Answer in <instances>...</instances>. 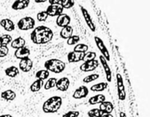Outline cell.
I'll list each match as a JSON object with an SVG mask.
<instances>
[{
    "instance_id": "6da1fadb",
    "label": "cell",
    "mask_w": 150,
    "mask_h": 117,
    "mask_svg": "<svg viewBox=\"0 0 150 117\" xmlns=\"http://www.w3.org/2000/svg\"><path fill=\"white\" fill-rule=\"evenodd\" d=\"M54 32L49 27L45 26H39L33 29L31 33V40L37 45L46 44L52 40Z\"/></svg>"
},
{
    "instance_id": "7a4b0ae2",
    "label": "cell",
    "mask_w": 150,
    "mask_h": 117,
    "mask_svg": "<svg viewBox=\"0 0 150 117\" xmlns=\"http://www.w3.org/2000/svg\"><path fill=\"white\" fill-rule=\"evenodd\" d=\"M62 105V99L59 96H53L48 98L42 105V111L45 113H57Z\"/></svg>"
},
{
    "instance_id": "3957f363",
    "label": "cell",
    "mask_w": 150,
    "mask_h": 117,
    "mask_svg": "<svg viewBox=\"0 0 150 117\" xmlns=\"http://www.w3.org/2000/svg\"><path fill=\"white\" fill-rule=\"evenodd\" d=\"M44 67L48 72L58 74L64 71L66 67V64L64 61L58 58H51L45 61Z\"/></svg>"
},
{
    "instance_id": "277c9868",
    "label": "cell",
    "mask_w": 150,
    "mask_h": 117,
    "mask_svg": "<svg viewBox=\"0 0 150 117\" xmlns=\"http://www.w3.org/2000/svg\"><path fill=\"white\" fill-rule=\"evenodd\" d=\"M17 26L20 30L22 31H27L30 29H34L35 26V20L33 18L29 17H23L18 20L17 23Z\"/></svg>"
},
{
    "instance_id": "5b68a950",
    "label": "cell",
    "mask_w": 150,
    "mask_h": 117,
    "mask_svg": "<svg viewBox=\"0 0 150 117\" xmlns=\"http://www.w3.org/2000/svg\"><path fill=\"white\" fill-rule=\"evenodd\" d=\"M117 85L119 99L120 100L124 101L126 99V91L123 83V78L120 73L117 74Z\"/></svg>"
},
{
    "instance_id": "8992f818",
    "label": "cell",
    "mask_w": 150,
    "mask_h": 117,
    "mask_svg": "<svg viewBox=\"0 0 150 117\" xmlns=\"http://www.w3.org/2000/svg\"><path fill=\"white\" fill-rule=\"evenodd\" d=\"M95 43H96L97 47L99 49V51H100V53L102 54V56L107 60V61H110V54L108 52V49H107L106 46L104 44L103 41L102 40L101 38H100L99 37H95Z\"/></svg>"
},
{
    "instance_id": "52a82bcc",
    "label": "cell",
    "mask_w": 150,
    "mask_h": 117,
    "mask_svg": "<svg viewBox=\"0 0 150 117\" xmlns=\"http://www.w3.org/2000/svg\"><path fill=\"white\" fill-rule=\"evenodd\" d=\"M81 11L82 15H83V17L84 18L85 22L87 24L88 27L90 29V30L92 32H95L96 31V26H95V23H93V20H92V17H91L90 14L89 13L88 10L86 8H84L83 7L81 6Z\"/></svg>"
},
{
    "instance_id": "ba28073f",
    "label": "cell",
    "mask_w": 150,
    "mask_h": 117,
    "mask_svg": "<svg viewBox=\"0 0 150 117\" xmlns=\"http://www.w3.org/2000/svg\"><path fill=\"white\" fill-rule=\"evenodd\" d=\"M64 9L59 4H51L48 6L46 9V13H48V16L54 17V16H58L62 13Z\"/></svg>"
},
{
    "instance_id": "9c48e42d",
    "label": "cell",
    "mask_w": 150,
    "mask_h": 117,
    "mask_svg": "<svg viewBox=\"0 0 150 117\" xmlns=\"http://www.w3.org/2000/svg\"><path fill=\"white\" fill-rule=\"evenodd\" d=\"M70 21H71V18L70 16L65 13H62L61 15L57 16V20H56V23L59 27H65L70 25Z\"/></svg>"
},
{
    "instance_id": "30bf717a",
    "label": "cell",
    "mask_w": 150,
    "mask_h": 117,
    "mask_svg": "<svg viewBox=\"0 0 150 117\" xmlns=\"http://www.w3.org/2000/svg\"><path fill=\"white\" fill-rule=\"evenodd\" d=\"M99 65L98 60L86 61L80 66V70L83 72H92L94 71Z\"/></svg>"
},
{
    "instance_id": "8fae6325",
    "label": "cell",
    "mask_w": 150,
    "mask_h": 117,
    "mask_svg": "<svg viewBox=\"0 0 150 117\" xmlns=\"http://www.w3.org/2000/svg\"><path fill=\"white\" fill-rule=\"evenodd\" d=\"M88 94H89L88 88L86 86H81L76 89L73 94V97L76 99H83V98L86 97Z\"/></svg>"
},
{
    "instance_id": "7c38bea8",
    "label": "cell",
    "mask_w": 150,
    "mask_h": 117,
    "mask_svg": "<svg viewBox=\"0 0 150 117\" xmlns=\"http://www.w3.org/2000/svg\"><path fill=\"white\" fill-rule=\"evenodd\" d=\"M100 61L104 71H105L107 81L111 82V80H112V73H111V70L108 64V61L102 55L100 56Z\"/></svg>"
},
{
    "instance_id": "4fadbf2b",
    "label": "cell",
    "mask_w": 150,
    "mask_h": 117,
    "mask_svg": "<svg viewBox=\"0 0 150 117\" xmlns=\"http://www.w3.org/2000/svg\"><path fill=\"white\" fill-rule=\"evenodd\" d=\"M33 67V61L31 58H26L20 60L19 62V68L23 73H28L32 70Z\"/></svg>"
},
{
    "instance_id": "5bb4252c",
    "label": "cell",
    "mask_w": 150,
    "mask_h": 117,
    "mask_svg": "<svg viewBox=\"0 0 150 117\" xmlns=\"http://www.w3.org/2000/svg\"><path fill=\"white\" fill-rule=\"evenodd\" d=\"M70 83V82L68 78L63 77L57 80V83H56V87L58 90L61 91V92H66L69 89Z\"/></svg>"
},
{
    "instance_id": "9a60e30c",
    "label": "cell",
    "mask_w": 150,
    "mask_h": 117,
    "mask_svg": "<svg viewBox=\"0 0 150 117\" xmlns=\"http://www.w3.org/2000/svg\"><path fill=\"white\" fill-rule=\"evenodd\" d=\"M84 54L85 53L71 51L67 54V60L70 63L79 62L80 61H83Z\"/></svg>"
},
{
    "instance_id": "2e32d148",
    "label": "cell",
    "mask_w": 150,
    "mask_h": 117,
    "mask_svg": "<svg viewBox=\"0 0 150 117\" xmlns=\"http://www.w3.org/2000/svg\"><path fill=\"white\" fill-rule=\"evenodd\" d=\"M29 55H30V50L26 46H23L22 48H18L15 52V56H16V58L20 60L26 58H29Z\"/></svg>"
},
{
    "instance_id": "e0dca14e",
    "label": "cell",
    "mask_w": 150,
    "mask_h": 117,
    "mask_svg": "<svg viewBox=\"0 0 150 117\" xmlns=\"http://www.w3.org/2000/svg\"><path fill=\"white\" fill-rule=\"evenodd\" d=\"M30 4L29 0H16L12 4V9L14 10H24Z\"/></svg>"
},
{
    "instance_id": "ac0fdd59",
    "label": "cell",
    "mask_w": 150,
    "mask_h": 117,
    "mask_svg": "<svg viewBox=\"0 0 150 117\" xmlns=\"http://www.w3.org/2000/svg\"><path fill=\"white\" fill-rule=\"evenodd\" d=\"M0 25L7 32H13L15 29V23L9 18H4L0 21Z\"/></svg>"
},
{
    "instance_id": "d6986e66",
    "label": "cell",
    "mask_w": 150,
    "mask_h": 117,
    "mask_svg": "<svg viewBox=\"0 0 150 117\" xmlns=\"http://www.w3.org/2000/svg\"><path fill=\"white\" fill-rule=\"evenodd\" d=\"M100 110L102 111L103 113H111L114 111V105L112 102H108V101H104L103 102L100 103Z\"/></svg>"
},
{
    "instance_id": "ffe728a7",
    "label": "cell",
    "mask_w": 150,
    "mask_h": 117,
    "mask_svg": "<svg viewBox=\"0 0 150 117\" xmlns=\"http://www.w3.org/2000/svg\"><path fill=\"white\" fill-rule=\"evenodd\" d=\"M1 97L6 101H13L16 98V94L11 89H7L1 93Z\"/></svg>"
},
{
    "instance_id": "44dd1931",
    "label": "cell",
    "mask_w": 150,
    "mask_h": 117,
    "mask_svg": "<svg viewBox=\"0 0 150 117\" xmlns=\"http://www.w3.org/2000/svg\"><path fill=\"white\" fill-rule=\"evenodd\" d=\"M73 29L71 26H67L65 27H63L62 29L60 31V37H61L62 39H67L69 37L73 35Z\"/></svg>"
},
{
    "instance_id": "7402d4cb",
    "label": "cell",
    "mask_w": 150,
    "mask_h": 117,
    "mask_svg": "<svg viewBox=\"0 0 150 117\" xmlns=\"http://www.w3.org/2000/svg\"><path fill=\"white\" fill-rule=\"evenodd\" d=\"M105 101V95L98 94L93 97H91L89 99V103L90 105H97V104H100Z\"/></svg>"
},
{
    "instance_id": "603a6c76",
    "label": "cell",
    "mask_w": 150,
    "mask_h": 117,
    "mask_svg": "<svg viewBox=\"0 0 150 117\" xmlns=\"http://www.w3.org/2000/svg\"><path fill=\"white\" fill-rule=\"evenodd\" d=\"M25 44H26V40L23 37H18L13 39L10 45H11L12 48L17 50L18 48L25 46Z\"/></svg>"
},
{
    "instance_id": "cb8c5ba5",
    "label": "cell",
    "mask_w": 150,
    "mask_h": 117,
    "mask_svg": "<svg viewBox=\"0 0 150 117\" xmlns=\"http://www.w3.org/2000/svg\"><path fill=\"white\" fill-rule=\"evenodd\" d=\"M4 73L7 76L10 78H16L19 75V69L16 66L9 67L4 70Z\"/></svg>"
},
{
    "instance_id": "d4e9b609",
    "label": "cell",
    "mask_w": 150,
    "mask_h": 117,
    "mask_svg": "<svg viewBox=\"0 0 150 117\" xmlns=\"http://www.w3.org/2000/svg\"><path fill=\"white\" fill-rule=\"evenodd\" d=\"M43 85H44L43 80H40V79H37L36 80H35V81L31 84L30 91L32 92H39V91L42 89Z\"/></svg>"
},
{
    "instance_id": "484cf974",
    "label": "cell",
    "mask_w": 150,
    "mask_h": 117,
    "mask_svg": "<svg viewBox=\"0 0 150 117\" xmlns=\"http://www.w3.org/2000/svg\"><path fill=\"white\" fill-rule=\"evenodd\" d=\"M107 87H108V83H106V82H101V83H97V84H95L91 86L90 89L92 92H100L105 90Z\"/></svg>"
},
{
    "instance_id": "4316f807",
    "label": "cell",
    "mask_w": 150,
    "mask_h": 117,
    "mask_svg": "<svg viewBox=\"0 0 150 117\" xmlns=\"http://www.w3.org/2000/svg\"><path fill=\"white\" fill-rule=\"evenodd\" d=\"M13 38L10 35H3L0 36V46H7L11 43Z\"/></svg>"
},
{
    "instance_id": "83f0119b",
    "label": "cell",
    "mask_w": 150,
    "mask_h": 117,
    "mask_svg": "<svg viewBox=\"0 0 150 117\" xmlns=\"http://www.w3.org/2000/svg\"><path fill=\"white\" fill-rule=\"evenodd\" d=\"M50 75V72H48L47 70H40L36 73L37 79H40V80H46Z\"/></svg>"
},
{
    "instance_id": "f1b7e54d",
    "label": "cell",
    "mask_w": 150,
    "mask_h": 117,
    "mask_svg": "<svg viewBox=\"0 0 150 117\" xmlns=\"http://www.w3.org/2000/svg\"><path fill=\"white\" fill-rule=\"evenodd\" d=\"M57 81V79L55 78H51L48 79V80L45 82V85H44V89L45 90H49V89L55 87Z\"/></svg>"
},
{
    "instance_id": "f546056e",
    "label": "cell",
    "mask_w": 150,
    "mask_h": 117,
    "mask_svg": "<svg viewBox=\"0 0 150 117\" xmlns=\"http://www.w3.org/2000/svg\"><path fill=\"white\" fill-rule=\"evenodd\" d=\"M89 49V47L87 45L83 43H80L76 45V46L74 47V49L73 51H76V52H81V53H86Z\"/></svg>"
},
{
    "instance_id": "4dcf8cb0",
    "label": "cell",
    "mask_w": 150,
    "mask_h": 117,
    "mask_svg": "<svg viewBox=\"0 0 150 117\" xmlns=\"http://www.w3.org/2000/svg\"><path fill=\"white\" fill-rule=\"evenodd\" d=\"M87 114L89 117H101L104 113L99 108H94L88 111Z\"/></svg>"
},
{
    "instance_id": "1f68e13d",
    "label": "cell",
    "mask_w": 150,
    "mask_h": 117,
    "mask_svg": "<svg viewBox=\"0 0 150 117\" xmlns=\"http://www.w3.org/2000/svg\"><path fill=\"white\" fill-rule=\"evenodd\" d=\"M97 56V54L95 52H92V51H89V52L85 53L84 56H83V61L84 62L86 61H92V60H95V58Z\"/></svg>"
},
{
    "instance_id": "d6a6232c",
    "label": "cell",
    "mask_w": 150,
    "mask_h": 117,
    "mask_svg": "<svg viewBox=\"0 0 150 117\" xmlns=\"http://www.w3.org/2000/svg\"><path fill=\"white\" fill-rule=\"evenodd\" d=\"M80 41V37L79 35H72L70 37H69L67 40V45H77L78 42Z\"/></svg>"
},
{
    "instance_id": "836d02e7",
    "label": "cell",
    "mask_w": 150,
    "mask_h": 117,
    "mask_svg": "<svg viewBox=\"0 0 150 117\" xmlns=\"http://www.w3.org/2000/svg\"><path fill=\"white\" fill-rule=\"evenodd\" d=\"M100 75L98 74H92V75H89L86 76L85 78H83V83H89L90 82L95 81V80H98L99 78Z\"/></svg>"
},
{
    "instance_id": "e575fe53",
    "label": "cell",
    "mask_w": 150,
    "mask_h": 117,
    "mask_svg": "<svg viewBox=\"0 0 150 117\" xmlns=\"http://www.w3.org/2000/svg\"><path fill=\"white\" fill-rule=\"evenodd\" d=\"M48 13H46V11H45V10H44V11L39 12V13L37 14V19H38V20L40 22L45 21V20H47V18H48Z\"/></svg>"
},
{
    "instance_id": "d590c367",
    "label": "cell",
    "mask_w": 150,
    "mask_h": 117,
    "mask_svg": "<svg viewBox=\"0 0 150 117\" xmlns=\"http://www.w3.org/2000/svg\"><path fill=\"white\" fill-rule=\"evenodd\" d=\"M80 115V112L78 111H70L65 113L62 117H79Z\"/></svg>"
},
{
    "instance_id": "8d00e7d4",
    "label": "cell",
    "mask_w": 150,
    "mask_h": 117,
    "mask_svg": "<svg viewBox=\"0 0 150 117\" xmlns=\"http://www.w3.org/2000/svg\"><path fill=\"white\" fill-rule=\"evenodd\" d=\"M9 53V48L7 46H0V58L6 56Z\"/></svg>"
},
{
    "instance_id": "74e56055",
    "label": "cell",
    "mask_w": 150,
    "mask_h": 117,
    "mask_svg": "<svg viewBox=\"0 0 150 117\" xmlns=\"http://www.w3.org/2000/svg\"><path fill=\"white\" fill-rule=\"evenodd\" d=\"M101 117H114V116H113L112 114L111 113H104Z\"/></svg>"
},
{
    "instance_id": "f35d334b",
    "label": "cell",
    "mask_w": 150,
    "mask_h": 117,
    "mask_svg": "<svg viewBox=\"0 0 150 117\" xmlns=\"http://www.w3.org/2000/svg\"><path fill=\"white\" fill-rule=\"evenodd\" d=\"M0 117H13V116L10 114H3V115L0 116Z\"/></svg>"
},
{
    "instance_id": "ab89813d",
    "label": "cell",
    "mask_w": 150,
    "mask_h": 117,
    "mask_svg": "<svg viewBox=\"0 0 150 117\" xmlns=\"http://www.w3.org/2000/svg\"><path fill=\"white\" fill-rule=\"evenodd\" d=\"M120 117H127V115H126V114H125V113H124V112H120Z\"/></svg>"
},
{
    "instance_id": "60d3db41",
    "label": "cell",
    "mask_w": 150,
    "mask_h": 117,
    "mask_svg": "<svg viewBox=\"0 0 150 117\" xmlns=\"http://www.w3.org/2000/svg\"><path fill=\"white\" fill-rule=\"evenodd\" d=\"M45 1H35V2L39 3V4H40V3H43V2H45Z\"/></svg>"
}]
</instances>
